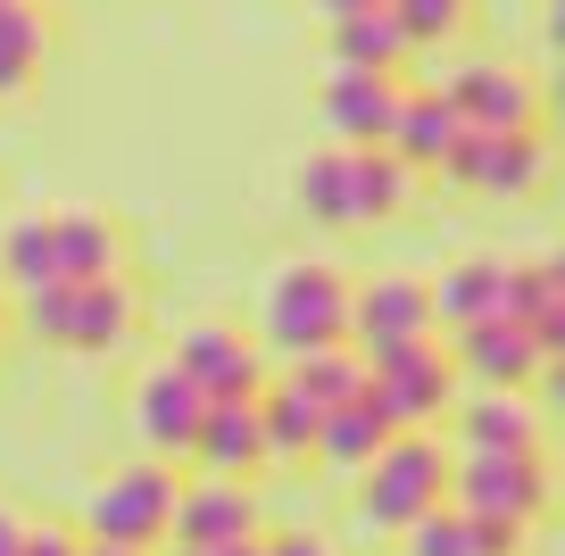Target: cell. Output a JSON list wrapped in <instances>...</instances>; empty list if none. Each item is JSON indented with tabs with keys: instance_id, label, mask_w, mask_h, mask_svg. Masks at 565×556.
Listing matches in <instances>:
<instances>
[{
	"instance_id": "6da1fadb",
	"label": "cell",
	"mask_w": 565,
	"mask_h": 556,
	"mask_svg": "<svg viewBox=\"0 0 565 556\" xmlns=\"http://www.w3.org/2000/svg\"><path fill=\"white\" fill-rule=\"evenodd\" d=\"M18 324L34 332L42 349H67V357H108V349L134 341L141 291H134L125 275H100V282H42V291H18Z\"/></svg>"
},
{
	"instance_id": "7a4b0ae2",
	"label": "cell",
	"mask_w": 565,
	"mask_h": 556,
	"mask_svg": "<svg viewBox=\"0 0 565 556\" xmlns=\"http://www.w3.org/2000/svg\"><path fill=\"white\" fill-rule=\"evenodd\" d=\"M441 499H449V449L433 432H391L358 466V515H366V532H407Z\"/></svg>"
},
{
	"instance_id": "3957f363",
	"label": "cell",
	"mask_w": 565,
	"mask_h": 556,
	"mask_svg": "<svg viewBox=\"0 0 565 556\" xmlns=\"http://www.w3.org/2000/svg\"><path fill=\"white\" fill-rule=\"evenodd\" d=\"M258 332H266V349H282V357L350 341V282H341L333 266H317V258L275 266V282H266V299H258Z\"/></svg>"
},
{
	"instance_id": "277c9868",
	"label": "cell",
	"mask_w": 565,
	"mask_h": 556,
	"mask_svg": "<svg viewBox=\"0 0 565 556\" xmlns=\"http://www.w3.org/2000/svg\"><path fill=\"white\" fill-rule=\"evenodd\" d=\"M449 506L532 532L541 506H548V457L541 449H466V457H449Z\"/></svg>"
},
{
	"instance_id": "5b68a950",
	"label": "cell",
	"mask_w": 565,
	"mask_h": 556,
	"mask_svg": "<svg viewBox=\"0 0 565 556\" xmlns=\"http://www.w3.org/2000/svg\"><path fill=\"white\" fill-rule=\"evenodd\" d=\"M366 391L391 416V432H433L466 383H458V365H449L441 341H407V349H391V357L366 365Z\"/></svg>"
},
{
	"instance_id": "8992f818",
	"label": "cell",
	"mask_w": 565,
	"mask_h": 556,
	"mask_svg": "<svg viewBox=\"0 0 565 556\" xmlns=\"http://www.w3.org/2000/svg\"><path fill=\"white\" fill-rule=\"evenodd\" d=\"M167 523H175V473H167V466H125V473H108V482L92 490V506H84L75 532L150 556L167 539Z\"/></svg>"
},
{
	"instance_id": "52a82bcc",
	"label": "cell",
	"mask_w": 565,
	"mask_h": 556,
	"mask_svg": "<svg viewBox=\"0 0 565 556\" xmlns=\"http://www.w3.org/2000/svg\"><path fill=\"white\" fill-rule=\"evenodd\" d=\"M433 291L416 275H374V282H350V349L358 357H391L407 341H433Z\"/></svg>"
},
{
	"instance_id": "ba28073f",
	"label": "cell",
	"mask_w": 565,
	"mask_h": 556,
	"mask_svg": "<svg viewBox=\"0 0 565 556\" xmlns=\"http://www.w3.org/2000/svg\"><path fill=\"white\" fill-rule=\"evenodd\" d=\"M441 174H449V183H466V192H482V200H524L532 183L548 174L541 125H532V133H475V125H466V133L449 141Z\"/></svg>"
},
{
	"instance_id": "9c48e42d",
	"label": "cell",
	"mask_w": 565,
	"mask_h": 556,
	"mask_svg": "<svg viewBox=\"0 0 565 556\" xmlns=\"http://www.w3.org/2000/svg\"><path fill=\"white\" fill-rule=\"evenodd\" d=\"M200 407H209V391H200L175 357H159V365L134 383V440L159 457V466H175V457H192Z\"/></svg>"
},
{
	"instance_id": "30bf717a",
	"label": "cell",
	"mask_w": 565,
	"mask_h": 556,
	"mask_svg": "<svg viewBox=\"0 0 565 556\" xmlns=\"http://www.w3.org/2000/svg\"><path fill=\"white\" fill-rule=\"evenodd\" d=\"M449 365H458L466 391H532V374H541V349H532L524 324H508V316H482V324H458L449 332Z\"/></svg>"
},
{
	"instance_id": "8fae6325",
	"label": "cell",
	"mask_w": 565,
	"mask_h": 556,
	"mask_svg": "<svg viewBox=\"0 0 565 556\" xmlns=\"http://www.w3.org/2000/svg\"><path fill=\"white\" fill-rule=\"evenodd\" d=\"M249 532H258V499H249V482H233V473L175 482V523H167L175 548H225V539H249Z\"/></svg>"
},
{
	"instance_id": "7c38bea8",
	"label": "cell",
	"mask_w": 565,
	"mask_h": 556,
	"mask_svg": "<svg viewBox=\"0 0 565 556\" xmlns=\"http://www.w3.org/2000/svg\"><path fill=\"white\" fill-rule=\"evenodd\" d=\"M175 365L192 374L200 391H209V399H258V383H266V357H258V341H242V332H233V324H216V316L183 324Z\"/></svg>"
},
{
	"instance_id": "4fadbf2b",
	"label": "cell",
	"mask_w": 565,
	"mask_h": 556,
	"mask_svg": "<svg viewBox=\"0 0 565 556\" xmlns=\"http://www.w3.org/2000/svg\"><path fill=\"white\" fill-rule=\"evenodd\" d=\"M441 92H449V108H458L475 133H532V125H541V92H532V75L491 67V58L458 67Z\"/></svg>"
},
{
	"instance_id": "5bb4252c",
	"label": "cell",
	"mask_w": 565,
	"mask_h": 556,
	"mask_svg": "<svg viewBox=\"0 0 565 556\" xmlns=\"http://www.w3.org/2000/svg\"><path fill=\"white\" fill-rule=\"evenodd\" d=\"M449 440L458 449L449 457H466V449H541V407L524 399V391H475V399H449Z\"/></svg>"
},
{
	"instance_id": "9a60e30c",
	"label": "cell",
	"mask_w": 565,
	"mask_h": 556,
	"mask_svg": "<svg viewBox=\"0 0 565 556\" xmlns=\"http://www.w3.org/2000/svg\"><path fill=\"white\" fill-rule=\"evenodd\" d=\"M399 75L391 67H333L324 75V125L341 141H383L391 117H399Z\"/></svg>"
},
{
	"instance_id": "2e32d148",
	"label": "cell",
	"mask_w": 565,
	"mask_h": 556,
	"mask_svg": "<svg viewBox=\"0 0 565 556\" xmlns=\"http://www.w3.org/2000/svg\"><path fill=\"white\" fill-rule=\"evenodd\" d=\"M458 133H466V117L449 108L441 84H424V92L407 84V92H399V117H391V133H383V150L399 158L407 174H433V167L449 158V141H458Z\"/></svg>"
},
{
	"instance_id": "e0dca14e",
	"label": "cell",
	"mask_w": 565,
	"mask_h": 556,
	"mask_svg": "<svg viewBox=\"0 0 565 556\" xmlns=\"http://www.w3.org/2000/svg\"><path fill=\"white\" fill-rule=\"evenodd\" d=\"M407 556H515L524 548V523H499V515H466V506H433L399 532Z\"/></svg>"
},
{
	"instance_id": "ac0fdd59",
	"label": "cell",
	"mask_w": 565,
	"mask_h": 556,
	"mask_svg": "<svg viewBox=\"0 0 565 556\" xmlns=\"http://www.w3.org/2000/svg\"><path fill=\"white\" fill-rule=\"evenodd\" d=\"M508 324H524L541 357H565V266L548 249L508 258Z\"/></svg>"
},
{
	"instance_id": "d6986e66",
	"label": "cell",
	"mask_w": 565,
	"mask_h": 556,
	"mask_svg": "<svg viewBox=\"0 0 565 556\" xmlns=\"http://www.w3.org/2000/svg\"><path fill=\"white\" fill-rule=\"evenodd\" d=\"M192 466H200V473H233V482H249V473L266 466V440H258V399H209V407H200Z\"/></svg>"
},
{
	"instance_id": "ffe728a7",
	"label": "cell",
	"mask_w": 565,
	"mask_h": 556,
	"mask_svg": "<svg viewBox=\"0 0 565 556\" xmlns=\"http://www.w3.org/2000/svg\"><path fill=\"white\" fill-rule=\"evenodd\" d=\"M433 291V324H482V316H508V258H458L424 282Z\"/></svg>"
},
{
	"instance_id": "44dd1931",
	"label": "cell",
	"mask_w": 565,
	"mask_h": 556,
	"mask_svg": "<svg viewBox=\"0 0 565 556\" xmlns=\"http://www.w3.org/2000/svg\"><path fill=\"white\" fill-rule=\"evenodd\" d=\"M58 233V282H100V275H125V225L100 209H67L51 216Z\"/></svg>"
},
{
	"instance_id": "7402d4cb",
	"label": "cell",
	"mask_w": 565,
	"mask_h": 556,
	"mask_svg": "<svg viewBox=\"0 0 565 556\" xmlns=\"http://www.w3.org/2000/svg\"><path fill=\"white\" fill-rule=\"evenodd\" d=\"M383 440H391V416L374 407V391H350V399H333V407L317 416V449H308V457H317V466L358 473Z\"/></svg>"
},
{
	"instance_id": "603a6c76",
	"label": "cell",
	"mask_w": 565,
	"mask_h": 556,
	"mask_svg": "<svg viewBox=\"0 0 565 556\" xmlns=\"http://www.w3.org/2000/svg\"><path fill=\"white\" fill-rule=\"evenodd\" d=\"M291 200H300L317 225L358 233V167H350V141H333V150L300 158V174H291Z\"/></svg>"
},
{
	"instance_id": "cb8c5ba5",
	"label": "cell",
	"mask_w": 565,
	"mask_h": 556,
	"mask_svg": "<svg viewBox=\"0 0 565 556\" xmlns=\"http://www.w3.org/2000/svg\"><path fill=\"white\" fill-rule=\"evenodd\" d=\"M317 399H300L291 383H258V440H266V466H300L317 449Z\"/></svg>"
},
{
	"instance_id": "d4e9b609",
	"label": "cell",
	"mask_w": 565,
	"mask_h": 556,
	"mask_svg": "<svg viewBox=\"0 0 565 556\" xmlns=\"http://www.w3.org/2000/svg\"><path fill=\"white\" fill-rule=\"evenodd\" d=\"M324 42H333V67H391V75H399L407 58H416L391 9H366V18H341V25H324Z\"/></svg>"
},
{
	"instance_id": "484cf974",
	"label": "cell",
	"mask_w": 565,
	"mask_h": 556,
	"mask_svg": "<svg viewBox=\"0 0 565 556\" xmlns=\"http://www.w3.org/2000/svg\"><path fill=\"white\" fill-rule=\"evenodd\" d=\"M0 282H9V291H42V282H58V233H51V216H18V225L0 233Z\"/></svg>"
},
{
	"instance_id": "4316f807",
	"label": "cell",
	"mask_w": 565,
	"mask_h": 556,
	"mask_svg": "<svg viewBox=\"0 0 565 556\" xmlns=\"http://www.w3.org/2000/svg\"><path fill=\"white\" fill-rule=\"evenodd\" d=\"M282 383L300 391V399L333 407V399H350V391H366V357H358L350 341H333V349H308V357H291V374H282Z\"/></svg>"
},
{
	"instance_id": "83f0119b",
	"label": "cell",
	"mask_w": 565,
	"mask_h": 556,
	"mask_svg": "<svg viewBox=\"0 0 565 556\" xmlns=\"http://www.w3.org/2000/svg\"><path fill=\"white\" fill-rule=\"evenodd\" d=\"M391 18H399L407 51H433V42H458L466 18H475V0H383Z\"/></svg>"
},
{
	"instance_id": "f1b7e54d",
	"label": "cell",
	"mask_w": 565,
	"mask_h": 556,
	"mask_svg": "<svg viewBox=\"0 0 565 556\" xmlns=\"http://www.w3.org/2000/svg\"><path fill=\"white\" fill-rule=\"evenodd\" d=\"M0 51L42 67L51 58V18H42V0H0Z\"/></svg>"
},
{
	"instance_id": "f546056e",
	"label": "cell",
	"mask_w": 565,
	"mask_h": 556,
	"mask_svg": "<svg viewBox=\"0 0 565 556\" xmlns=\"http://www.w3.org/2000/svg\"><path fill=\"white\" fill-rule=\"evenodd\" d=\"M75 548H84L75 523H25V548L18 556H75Z\"/></svg>"
},
{
	"instance_id": "4dcf8cb0",
	"label": "cell",
	"mask_w": 565,
	"mask_h": 556,
	"mask_svg": "<svg viewBox=\"0 0 565 556\" xmlns=\"http://www.w3.org/2000/svg\"><path fill=\"white\" fill-rule=\"evenodd\" d=\"M266 556H341L333 539H317V532H275V539H258Z\"/></svg>"
},
{
	"instance_id": "1f68e13d",
	"label": "cell",
	"mask_w": 565,
	"mask_h": 556,
	"mask_svg": "<svg viewBox=\"0 0 565 556\" xmlns=\"http://www.w3.org/2000/svg\"><path fill=\"white\" fill-rule=\"evenodd\" d=\"M34 75H42V67H25V58L0 51V100H25V92H34Z\"/></svg>"
},
{
	"instance_id": "d6a6232c",
	"label": "cell",
	"mask_w": 565,
	"mask_h": 556,
	"mask_svg": "<svg viewBox=\"0 0 565 556\" xmlns=\"http://www.w3.org/2000/svg\"><path fill=\"white\" fill-rule=\"evenodd\" d=\"M324 25H341V18H366V9H383V0H308Z\"/></svg>"
},
{
	"instance_id": "836d02e7",
	"label": "cell",
	"mask_w": 565,
	"mask_h": 556,
	"mask_svg": "<svg viewBox=\"0 0 565 556\" xmlns=\"http://www.w3.org/2000/svg\"><path fill=\"white\" fill-rule=\"evenodd\" d=\"M25 548V515H18V506H0V556H18Z\"/></svg>"
},
{
	"instance_id": "e575fe53",
	"label": "cell",
	"mask_w": 565,
	"mask_h": 556,
	"mask_svg": "<svg viewBox=\"0 0 565 556\" xmlns=\"http://www.w3.org/2000/svg\"><path fill=\"white\" fill-rule=\"evenodd\" d=\"M200 556H266V548H258V532H249V539H225V548H200Z\"/></svg>"
},
{
	"instance_id": "d590c367",
	"label": "cell",
	"mask_w": 565,
	"mask_h": 556,
	"mask_svg": "<svg viewBox=\"0 0 565 556\" xmlns=\"http://www.w3.org/2000/svg\"><path fill=\"white\" fill-rule=\"evenodd\" d=\"M150 556H200V548H175V539H159V548H150Z\"/></svg>"
},
{
	"instance_id": "8d00e7d4",
	"label": "cell",
	"mask_w": 565,
	"mask_h": 556,
	"mask_svg": "<svg viewBox=\"0 0 565 556\" xmlns=\"http://www.w3.org/2000/svg\"><path fill=\"white\" fill-rule=\"evenodd\" d=\"M0 332H9V308H0Z\"/></svg>"
}]
</instances>
